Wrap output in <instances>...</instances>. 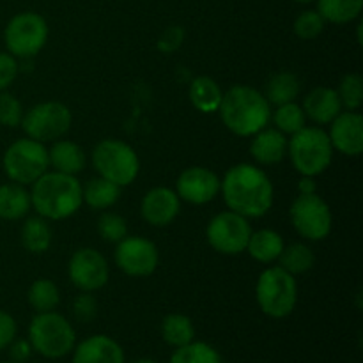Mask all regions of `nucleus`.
I'll list each match as a JSON object with an SVG mask.
<instances>
[{
	"label": "nucleus",
	"instance_id": "f257e3e1",
	"mask_svg": "<svg viewBox=\"0 0 363 363\" xmlns=\"http://www.w3.org/2000/svg\"><path fill=\"white\" fill-rule=\"evenodd\" d=\"M227 208L245 218H259L273 206V184L264 170L240 163L227 170L220 186Z\"/></svg>",
	"mask_w": 363,
	"mask_h": 363
},
{
	"label": "nucleus",
	"instance_id": "f03ea898",
	"mask_svg": "<svg viewBox=\"0 0 363 363\" xmlns=\"http://www.w3.org/2000/svg\"><path fill=\"white\" fill-rule=\"evenodd\" d=\"M218 112L223 124L240 137L259 133L272 117V108L264 94L248 85L230 87L222 96Z\"/></svg>",
	"mask_w": 363,
	"mask_h": 363
},
{
	"label": "nucleus",
	"instance_id": "7ed1b4c3",
	"mask_svg": "<svg viewBox=\"0 0 363 363\" xmlns=\"http://www.w3.org/2000/svg\"><path fill=\"white\" fill-rule=\"evenodd\" d=\"M30 202L39 216L46 220H64L80 209L82 184L74 176L62 172H45L32 183Z\"/></svg>",
	"mask_w": 363,
	"mask_h": 363
},
{
	"label": "nucleus",
	"instance_id": "20e7f679",
	"mask_svg": "<svg viewBox=\"0 0 363 363\" xmlns=\"http://www.w3.org/2000/svg\"><path fill=\"white\" fill-rule=\"evenodd\" d=\"M28 342L43 358L60 360L77 346V332L64 315L41 312L28 325Z\"/></svg>",
	"mask_w": 363,
	"mask_h": 363
},
{
	"label": "nucleus",
	"instance_id": "39448f33",
	"mask_svg": "<svg viewBox=\"0 0 363 363\" xmlns=\"http://www.w3.org/2000/svg\"><path fill=\"white\" fill-rule=\"evenodd\" d=\"M287 152L293 167L301 176L314 177L325 172L333 158V147L328 133L321 128L305 126L287 142Z\"/></svg>",
	"mask_w": 363,
	"mask_h": 363
},
{
	"label": "nucleus",
	"instance_id": "423d86ee",
	"mask_svg": "<svg viewBox=\"0 0 363 363\" xmlns=\"http://www.w3.org/2000/svg\"><path fill=\"white\" fill-rule=\"evenodd\" d=\"M259 308L273 319H284L294 311L298 301V286L294 275L280 266L264 269L255 287Z\"/></svg>",
	"mask_w": 363,
	"mask_h": 363
},
{
	"label": "nucleus",
	"instance_id": "0eeeda50",
	"mask_svg": "<svg viewBox=\"0 0 363 363\" xmlns=\"http://www.w3.org/2000/svg\"><path fill=\"white\" fill-rule=\"evenodd\" d=\"M92 163L99 176L119 186L133 183L140 170V162L133 147L117 138L98 142L92 151Z\"/></svg>",
	"mask_w": 363,
	"mask_h": 363
},
{
	"label": "nucleus",
	"instance_id": "6e6552de",
	"mask_svg": "<svg viewBox=\"0 0 363 363\" xmlns=\"http://www.w3.org/2000/svg\"><path fill=\"white\" fill-rule=\"evenodd\" d=\"M4 172L18 184H32L45 172H48V149L38 140L21 138L11 144L4 152Z\"/></svg>",
	"mask_w": 363,
	"mask_h": 363
},
{
	"label": "nucleus",
	"instance_id": "1a4fd4ad",
	"mask_svg": "<svg viewBox=\"0 0 363 363\" xmlns=\"http://www.w3.org/2000/svg\"><path fill=\"white\" fill-rule=\"evenodd\" d=\"M48 39V23L38 13H20L7 23L4 41L11 55L30 59L38 55Z\"/></svg>",
	"mask_w": 363,
	"mask_h": 363
},
{
	"label": "nucleus",
	"instance_id": "9d476101",
	"mask_svg": "<svg viewBox=\"0 0 363 363\" xmlns=\"http://www.w3.org/2000/svg\"><path fill=\"white\" fill-rule=\"evenodd\" d=\"M71 121L73 117L64 103L45 101L27 110L20 124L28 138L45 144L64 137L69 131Z\"/></svg>",
	"mask_w": 363,
	"mask_h": 363
},
{
	"label": "nucleus",
	"instance_id": "9b49d317",
	"mask_svg": "<svg viewBox=\"0 0 363 363\" xmlns=\"http://www.w3.org/2000/svg\"><path fill=\"white\" fill-rule=\"evenodd\" d=\"M291 222L301 238L319 241L332 233V211L315 194H300L291 206Z\"/></svg>",
	"mask_w": 363,
	"mask_h": 363
},
{
	"label": "nucleus",
	"instance_id": "f8f14e48",
	"mask_svg": "<svg viewBox=\"0 0 363 363\" xmlns=\"http://www.w3.org/2000/svg\"><path fill=\"white\" fill-rule=\"evenodd\" d=\"M250 223L245 216L234 211H223L209 222L206 236L216 252L225 255H238L247 250L250 240Z\"/></svg>",
	"mask_w": 363,
	"mask_h": 363
},
{
	"label": "nucleus",
	"instance_id": "ddd939ff",
	"mask_svg": "<svg viewBox=\"0 0 363 363\" xmlns=\"http://www.w3.org/2000/svg\"><path fill=\"white\" fill-rule=\"evenodd\" d=\"M160 254L152 241L142 236H126L117 243L116 264L130 277H149L158 268Z\"/></svg>",
	"mask_w": 363,
	"mask_h": 363
},
{
	"label": "nucleus",
	"instance_id": "4468645a",
	"mask_svg": "<svg viewBox=\"0 0 363 363\" xmlns=\"http://www.w3.org/2000/svg\"><path fill=\"white\" fill-rule=\"evenodd\" d=\"M108 262L94 248H80L69 261V279L82 293H94L108 282Z\"/></svg>",
	"mask_w": 363,
	"mask_h": 363
},
{
	"label": "nucleus",
	"instance_id": "2eb2a0df",
	"mask_svg": "<svg viewBox=\"0 0 363 363\" xmlns=\"http://www.w3.org/2000/svg\"><path fill=\"white\" fill-rule=\"evenodd\" d=\"M222 181L213 170L206 167H190L181 172L176 183L177 197L190 204H208L220 194Z\"/></svg>",
	"mask_w": 363,
	"mask_h": 363
},
{
	"label": "nucleus",
	"instance_id": "dca6fc26",
	"mask_svg": "<svg viewBox=\"0 0 363 363\" xmlns=\"http://www.w3.org/2000/svg\"><path fill=\"white\" fill-rule=\"evenodd\" d=\"M328 138L332 147L346 156H360L363 151V117L358 112H340L332 121Z\"/></svg>",
	"mask_w": 363,
	"mask_h": 363
},
{
	"label": "nucleus",
	"instance_id": "f3484780",
	"mask_svg": "<svg viewBox=\"0 0 363 363\" xmlns=\"http://www.w3.org/2000/svg\"><path fill=\"white\" fill-rule=\"evenodd\" d=\"M179 197L170 188H152L142 199V216L152 227H165L179 215Z\"/></svg>",
	"mask_w": 363,
	"mask_h": 363
},
{
	"label": "nucleus",
	"instance_id": "a211bd4d",
	"mask_svg": "<svg viewBox=\"0 0 363 363\" xmlns=\"http://www.w3.org/2000/svg\"><path fill=\"white\" fill-rule=\"evenodd\" d=\"M71 353V363H126L121 344L108 335L87 337Z\"/></svg>",
	"mask_w": 363,
	"mask_h": 363
},
{
	"label": "nucleus",
	"instance_id": "6ab92c4d",
	"mask_svg": "<svg viewBox=\"0 0 363 363\" xmlns=\"http://www.w3.org/2000/svg\"><path fill=\"white\" fill-rule=\"evenodd\" d=\"M301 108L305 117L314 121L315 124H330L342 112V103L335 89L318 87L308 92Z\"/></svg>",
	"mask_w": 363,
	"mask_h": 363
},
{
	"label": "nucleus",
	"instance_id": "aec40b11",
	"mask_svg": "<svg viewBox=\"0 0 363 363\" xmlns=\"http://www.w3.org/2000/svg\"><path fill=\"white\" fill-rule=\"evenodd\" d=\"M250 152L255 162L261 165H275L282 162L287 152V138L282 131L273 130V128H264L255 138L252 140Z\"/></svg>",
	"mask_w": 363,
	"mask_h": 363
},
{
	"label": "nucleus",
	"instance_id": "412c9836",
	"mask_svg": "<svg viewBox=\"0 0 363 363\" xmlns=\"http://www.w3.org/2000/svg\"><path fill=\"white\" fill-rule=\"evenodd\" d=\"M48 158L50 165L57 172L74 176V174L82 172L85 169L84 149L71 140H55V144L48 151Z\"/></svg>",
	"mask_w": 363,
	"mask_h": 363
},
{
	"label": "nucleus",
	"instance_id": "4be33fe9",
	"mask_svg": "<svg viewBox=\"0 0 363 363\" xmlns=\"http://www.w3.org/2000/svg\"><path fill=\"white\" fill-rule=\"evenodd\" d=\"M30 194L23 188V184L9 183L0 186V218L2 220H20L30 209Z\"/></svg>",
	"mask_w": 363,
	"mask_h": 363
},
{
	"label": "nucleus",
	"instance_id": "5701e85b",
	"mask_svg": "<svg viewBox=\"0 0 363 363\" xmlns=\"http://www.w3.org/2000/svg\"><path fill=\"white\" fill-rule=\"evenodd\" d=\"M284 250V240L279 233L272 229H262L257 233L250 234V240H248L247 252L259 262H269L277 261L279 255Z\"/></svg>",
	"mask_w": 363,
	"mask_h": 363
},
{
	"label": "nucleus",
	"instance_id": "b1692460",
	"mask_svg": "<svg viewBox=\"0 0 363 363\" xmlns=\"http://www.w3.org/2000/svg\"><path fill=\"white\" fill-rule=\"evenodd\" d=\"M121 197V186L112 183V181L105 179V177H94L82 186V199L91 206L92 209H108L119 201Z\"/></svg>",
	"mask_w": 363,
	"mask_h": 363
},
{
	"label": "nucleus",
	"instance_id": "393cba45",
	"mask_svg": "<svg viewBox=\"0 0 363 363\" xmlns=\"http://www.w3.org/2000/svg\"><path fill=\"white\" fill-rule=\"evenodd\" d=\"M223 92L220 89V85L209 77H197L190 85L191 105L202 113L218 112Z\"/></svg>",
	"mask_w": 363,
	"mask_h": 363
},
{
	"label": "nucleus",
	"instance_id": "a878e982",
	"mask_svg": "<svg viewBox=\"0 0 363 363\" xmlns=\"http://www.w3.org/2000/svg\"><path fill=\"white\" fill-rule=\"evenodd\" d=\"M300 80L294 73L289 71H282V73H275L269 77L268 84H266V96L268 103L273 105H284V103H291L298 98L300 94Z\"/></svg>",
	"mask_w": 363,
	"mask_h": 363
},
{
	"label": "nucleus",
	"instance_id": "bb28decb",
	"mask_svg": "<svg viewBox=\"0 0 363 363\" xmlns=\"http://www.w3.org/2000/svg\"><path fill=\"white\" fill-rule=\"evenodd\" d=\"M21 245L30 254H45L52 245V229L43 216L28 218L21 227Z\"/></svg>",
	"mask_w": 363,
	"mask_h": 363
},
{
	"label": "nucleus",
	"instance_id": "cd10ccee",
	"mask_svg": "<svg viewBox=\"0 0 363 363\" xmlns=\"http://www.w3.org/2000/svg\"><path fill=\"white\" fill-rule=\"evenodd\" d=\"M362 9L363 0H318V13L323 20L335 25L357 20Z\"/></svg>",
	"mask_w": 363,
	"mask_h": 363
},
{
	"label": "nucleus",
	"instance_id": "c85d7f7f",
	"mask_svg": "<svg viewBox=\"0 0 363 363\" xmlns=\"http://www.w3.org/2000/svg\"><path fill=\"white\" fill-rule=\"evenodd\" d=\"M162 337L170 347H181L195 340L194 323L184 314H169L162 321Z\"/></svg>",
	"mask_w": 363,
	"mask_h": 363
},
{
	"label": "nucleus",
	"instance_id": "c756f323",
	"mask_svg": "<svg viewBox=\"0 0 363 363\" xmlns=\"http://www.w3.org/2000/svg\"><path fill=\"white\" fill-rule=\"evenodd\" d=\"M277 261H280V268L286 269L291 275H301L314 268L315 255L307 245L293 243L289 247H284L282 254L279 255Z\"/></svg>",
	"mask_w": 363,
	"mask_h": 363
},
{
	"label": "nucleus",
	"instance_id": "7c9ffc66",
	"mask_svg": "<svg viewBox=\"0 0 363 363\" xmlns=\"http://www.w3.org/2000/svg\"><path fill=\"white\" fill-rule=\"evenodd\" d=\"M28 303L38 314L55 311L60 301V293L55 284L48 279H39L28 287Z\"/></svg>",
	"mask_w": 363,
	"mask_h": 363
},
{
	"label": "nucleus",
	"instance_id": "2f4dec72",
	"mask_svg": "<svg viewBox=\"0 0 363 363\" xmlns=\"http://www.w3.org/2000/svg\"><path fill=\"white\" fill-rule=\"evenodd\" d=\"M169 363H223V360L213 346L191 340L186 346L176 347Z\"/></svg>",
	"mask_w": 363,
	"mask_h": 363
},
{
	"label": "nucleus",
	"instance_id": "473e14b6",
	"mask_svg": "<svg viewBox=\"0 0 363 363\" xmlns=\"http://www.w3.org/2000/svg\"><path fill=\"white\" fill-rule=\"evenodd\" d=\"M273 123H275L277 130L282 131L284 135H294L303 130L305 124H307V117H305L303 108L300 105L291 101L279 105V108L273 113Z\"/></svg>",
	"mask_w": 363,
	"mask_h": 363
},
{
	"label": "nucleus",
	"instance_id": "72a5a7b5",
	"mask_svg": "<svg viewBox=\"0 0 363 363\" xmlns=\"http://www.w3.org/2000/svg\"><path fill=\"white\" fill-rule=\"evenodd\" d=\"M337 94H339L342 106H346L351 112L358 110L363 103V78L358 73L346 74L340 80Z\"/></svg>",
	"mask_w": 363,
	"mask_h": 363
},
{
	"label": "nucleus",
	"instance_id": "f704fd0d",
	"mask_svg": "<svg viewBox=\"0 0 363 363\" xmlns=\"http://www.w3.org/2000/svg\"><path fill=\"white\" fill-rule=\"evenodd\" d=\"M98 233L108 243H119L128 236L126 220L116 213H103L98 220Z\"/></svg>",
	"mask_w": 363,
	"mask_h": 363
},
{
	"label": "nucleus",
	"instance_id": "c9c22d12",
	"mask_svg": "<svg viewBox=\"0 0 363 363\" xmlns=\"http://www.w3.org/2000/svg\"><path fill=\"white\" fill-rule=\"evenodd\" d=\"M325 23L326 21L323 20L318 11H303L294 21V34L300 39L311 41L325 30Z\"/></svg>",
	"mask_w": 363,
	"mask_h": 363
},
{
	"label": "nucleus",
	"instance_id": "e433bc0d",
	"mask_svg": "<svg viewBox=\"0 0 363 363\" xmlns=\"http://www.w3.org/2000/svg\"><path fill=\"white\" fill-rule=\"evenodd\" d=\"M21 117H23L21 103L9 92L0 91V124L14 128L21 123Z\"/></svg>",
	"mask_w": 363,
	"mask_h": 363
},
{
	"label": "nucleus",
	"instance_id": "4c0bfd02",
	"mask_svg": "<svg viewBox=\"0 0 363 363\" xmlns=\"http://www.w3.org/2000/svg\"><path fill=\"white\" fill-rule=\"evenodd\" d=\"M73 315L80 323H91L98 315V301L91 293L78 294L73 301Z\"/></svg>",
	"mask_w": 363,
	"mask_h": 363
},
{
	"label": "nucleus",
	"instance_id": "58836bf2",
	"mask_svg": "<svg viewBox=\"0 0 363 363\" xmlns=\"http://www.w3.org/2000/svg\"><path fill=\"white\" fill-rule=\"evenodd\" d=\"M184 43V28L179 25H170L169 28L162 32V35L158 38V50L162 53H174L176 50L181 48V45Z\"/></svg>",
	"mask_w": 363,
	"mask_h": 363
},
{
	"label": "nucleus",
	"instance_id": "ea45409f",
	"mask_svg": "<svg viewBox=\"0 0 363 363\" xmlns=\"http://www.w3.org/2000/svg\"><path fill=\"white\" fill-rule=\"evenodd\" d=\"M18 74V62L11 53H0V91H6Z\"/></svg>",
	"mask_w": 363,
	"mask_h": 363
},
{
	"label": "nucleus",
	"instance_id": "a19ab883",
	"mask_svg": "<svg viewBox=\"0 0 363 363\" xmlns=\"http://www.w3.org/2000/svg\"><path fill=\"white\" fill-rule=\"evenodd\" d=\"M18 325L13 315L6 311H0V351L7 350L9 344L16 339Z\"/></svg>",
	"mask_w": 363,
	"mask_h": 363
},
{
	"label": "nucleus",
	"instance_id": "79ce46f5",
	"mask_svg": "<svg viewBox=\"0 0 363 363\" xmlns=\"http://www.w3.org/2000/svg\"><path fill=\"white\" fill-rule=\"evenodd\" d=\"M9 357H11V362L14 363H25L30 360L32 353H34V350H32L30 342H28V339H14L13 342L9 344Z\"/></svg>",
	"mask_w": 363,
	"mask_h": 363
},
{
	"label": "nucleus",
	"instance_id": "37998d69",
	"mask_svg": "<svg viewBox=\"0 0 363 363\" xmlns=\"http://www.w3.org/2000/svg\"><path fill=\"white\" fill-rule=\"evenodd\" d=\"M315 188H318V184H315L314 177L303 176V179L298 183V190H300V194H315Z\"/></svg>",
	"mask_w": 363,
	"mask_h": 363
},
{
	"label": "nucleus",
	"instance_id": "c03bdc74",
	"mask_svg": "<svg viewBox=\"0 0 363 363\" xmlns=\"http://www.w3.org/2000/svg\"><path fill=\"white\" fill-rule=\"evenodd\" d=\"M131 363H156V362L151 360V358H138V360H135Z\"/></svg>",
	"mask_w": 363,
	"mask_h": 363
},
{
	"label": "nucleus",
	"instance_id": "a18cd8bd",
	"mask_svg": "<svg viewBox=\"0 0 363 363\" xmlns=\"http://www.w3.org/2000/svg\"><path fill=\"white\" fill-rule=\"evenodd\" d=\"M294 2H298V4H311V2H314V0H294Z\"/></svg>",
	"mask_w": 363,
	"mask_h": 363
},
{
	"label": "nucleus",
	"instance_id": "49530a36",
	"mask_svg": "<svg viewBox=\"0 0 363 363\" xmlns=\"http://www.w3.org/2000/svg\"><path fill=\"white\" fill-rule=\"evenodd\" d=\"M6 363H14V362H6Z\"/></svg>",
	"mask_w": 363,
	"mask_h": 363
}]
</instances>
